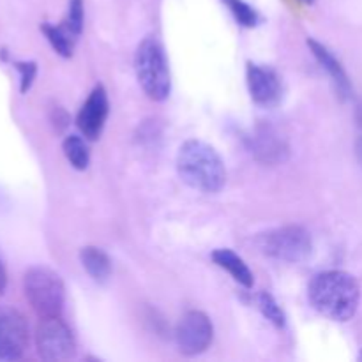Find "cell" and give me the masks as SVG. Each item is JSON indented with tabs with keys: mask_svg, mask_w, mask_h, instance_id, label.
Returning <instances> with one entry per match:
<instances>
[{
	"mask_svg": "<svg viewBox=\"0 0 362 362\" xmlns=\"http://www.w3.org/2000/svg\"><path fill=\"white\" fill-rule=\"evenodd\" d=\"M310 303L318 313L334 322H349L357 313L361 288L345 271H325L315 276L308 288Z\"/></svg>",
	"mask_w": 362,
	"mask_h": 362,
	"instance_id": "cell-1",
	"label": "cell"
},
{
	"mask_svg": "<svg viewBox=\"0 0 362 362\" xmlns=\"http://www.w3.org/2000/svg\"><path fill=\"white\" fill-rule=\"evenodd\" d=\"M108 95H106L105 87L98 85V87L92 88L87 101L83 103L76 117L78 129L83 133L85 138L95 140V138L101 136L103 127H105L106 119H108Z\"/></svg>",
	"mask_w": 362,
	"mask_h": 362,
	"instance_id": "cell-10",
	"label": "cell"
},
{
	"mask_svg": "<svg viewBox=\"0 0 362 362\" xmlns=\"http://www.w3.org/2000/svg\"><path fill=\"white\" fill-rule=\"evenodd\" d=\"M134 69L145 94L154 101H163L172 90L168 60L161 42L154 37H147L138 46L134 57Z\"/></svg>",
	"mask_w": 362,
	"mask_h": 362,
	"instance_id": "cell-3",
	"label": "cell"
},
{
	"mask_svg": "<svg viewBox=\"0 0 362 362\" xmlns=\"http://www.w3.org/2000/svg\"><path fill=\"white\" fill-rule=\"evenodd\" d=\"M223 4L228 7L230 13L243 27H255L258 23L257 11L244 0H223Z\"/></svg>",
	"mask_w": 362,
	"mask_h": 362,
	"instance_id": "cell-18",
	"label": "cell"
},
{
	"mask_svg": "<svg viewBox=\"0 0 362 362\" xmlns=\"http://www.w3.org/2000/svg\"><path fill=\"white\" fill-rule=\"evenodd\" d=\"M255 243L262 255L279 262H290V264L306 260L313 251L310 232L299 225L279 226V228L258 233Z\"/></svg>",
	"mask_w": 362,
	"mask_h": 362,
	"instance_id": "cell-5",
	"label": "cell"
},
{
	"mask_svg": "<svg viewBox=\"0 0 362 362\" xmlns=\"http://www.w3.org/2000/svg\"><path fill=\"white\" fill-rule=\"evenodd\" d=\"M246 78L251 99L257 105L272 106L279 101V98H281V81H279V76L271 67L247 64Z\"/></svg>",
	"mask_w": 362,
	"mask_h": 362,
	"instance_id": "cell-11",
	"label": "cell"
},
{
	"mask_svg": "<svg viewBox=\"0 0 362 362\" xmlns=\"http://www.w3.org/2000/svg\"><path fill=\"white\" fill-rule=\"evenodd\" d=\"M308 46H310V49L313 52L315 59L320 62V66L324 67L329 73V76L332 78L339 94H341L343 98H349L350 92H352V87H350L349 76H346L345 69L341 67L339 60L336 59L324 45H320V42L315 41V39H308Z\"/></svg>",
	"mask_w": 362,
	"mask_h": 362,
	"instance_id": "cell-12",
	"label": "cell"
},
{
	"mask_svg": "<svg viewBox=\"0 0 362 362\" xmlns=\"http://www.w3.org/2000/svg\"><path fill=\"white\" fill-rule=\"evenodd\" d=\"M359 359H361V361H362V352H361V354H359Z\"/></svg>",
	"mask_w": 362,
	"mask_h": 362,
	"instance_id": "cell-23",
	"label": "cell"
},
{
	"mask_svg": "<svg viewBox=\"0 0 362 362\" xmlns=\"http://www.w3.org/2000/svg\"><path fill=\"white\" fill-rule=\"evenodd\" d=\"M214 327L211 318L202 311H187L175 329V341L184 356H198L211 346Z\"/></svg>",
	"mask_w": 362,
	"mask_h": 362,
	"instance_id": "cell-7",
	"label": "cell"
},
{
	"mask_svg": "<svg viewBox=\"0 0 362 362\" xmlns=\"http://www.w3.org/2000/svg\"><path fill=\"white\" fill-rule=\"evenodd\" d=\"M304 2H313V0H304Z\"/></svg>",
	"mask_w": 362,
	"mask_h": 362,
	"instance_id": "cell-24",
	"label": "cell"
},
{
	"mask_svg": "<svg viewBox=\"0 0 362 362\" xmlns=\"http://www.w3.org/2000/svg\"><path fill=\"white\" fill-rule=\"evenodd\" d=\"M16 67H18V71L21 73L20 90L25 94V92L30 88V85L34 83V78H35V73H37V67H35L34 62H18Z\"/></svg>",
	"mask_w": 362,
	"mask_h": 362,
	"instance_id": "cell-20",
	"label": "cell"
},
{
	"mask_svg": "<svg viewBox=\"0 0 362 362\" xmlns=\"http://www.w3.org/2000/svg\"><path fill=\"white\" fill-rule=\"evenodd\" d=\"M35 346L42 361H69L76 356V341L60 317L42 318L35 329Z\"/></svg>",
	"mask_w": 362,
	"mask_h": 362,
	"instance_id": "cell-6",
	"label": "cell"
},
{
	"mask_svg": "<svg viewBox=\"0 0 362 362\" xmlns=\"http://www.w3.org/2000/svg\"><path fill=\"white\" fill-rule=\"evenodd\" d=\"M23 290L28 304L39 317H60L66 300V288L55 271L48 267L28 269L23 278Z\"/></svg>",
	"mask_w": 362,
	"mask_h": 362,
	"instance_id": "cell-4",
	"label": "cell"
},
{
	"mask_svg": "<svg viewBox=\"0 0 362 362\" xmlns=\"http://www.w3.org/2000/svg\"><path fill=\"white\" fill-rule=\"evenodd\" d=\"M212 260L218 267L225 269L233 279H235L239 285H243L244 288H251L255 283L253 272L250 271V267L246 265V262L239 257V255L233 253L232 250H216L212 253Z\"/></svg>",
	"mask_w": 362,
	"mask_h": 362,
	"instance_id": "cell-13",
	"label": "cell"
},
{
	"mask_svg": "<svg viewBox=\"0 0 362 362\" xmlns=\"http://www.w3.org/2000/svg\"><path fill=\"white\" fill-rule=\"evenodd\" d=\"M64 25L78 39V35L83 30V0H69V9H67Z\"/></svg>",
	"mask_w": 362,
	"mask_h": 362,
	"instance_id": "cell-19",
	"label": "cell"
},
{
	"mask_svg": "<svg viewBox=\"0 0 362 362\" xmlns=\"http://www.w3.org/2000/svg\"><path fill=\"white\" fill-rule=\"evenodd\" d=\"M6 288H7V271L6 267H4L2 258H0V296L6 292Z\"/></svg>",
	"mask_w": 362,
	"mask_h": 362,
	"instance_id": "cell-21",
	"label": "cell"
},
{
	"mask_svg": "<svg viewBox=\"0 0 362 362\" xmlns=\"http://www.w3.org/2000/svg\"><path fill=\"white\" fill-rule=\"evenodd\" d=\"M42 32H45L46 39L49 41V45L53 46L59 55L62 57H71L73 55V48H74V37L69 30L66 28V25H60V27H55V25H42Z\"/></svg>",
	"mask_w": 362,
	"mask_h": 362,
	"instance_id": "cell-15",
	"label": "cell"
},
{
	"mask_svg": "<svg viewBox=\"0 0 362 362\" xmlns=\"http://www.w3.org/2000/svg\"><path fill=\"white\" fill-rule=\"evenodd\" d=\"M81 265L85 267L87 274L90 276L94 281L105 283L112 276V262H110L108 255L95 246H87L81 250L80 253Z\"/></svg>",
	"mask_w": 362,
	"mask_h": 362,
	"instance_id": "cell-14",
	"label": "cell"
},
{
	"mask_svg": "<svg viewBox=\"0 0 362 362\" xmlns=\"http://www.w3.org/2000/svg\"><path fill=\"white\" fill-rule=\"evenodd\" d=\"M28 345V324L11 306H0V361H16Z\"/></svg>",
	"mask_w": 362,
	"mask_h": 362,
	"instance_id": "cell-8",
	"label": "cell"
},
{
	"mask_svg": "<svg viewBox=\"0 0 362 362\" xmlns=\"http://www.w3.org/2000/svg\"><path fill=\"white\" fill-rule=\"evenodd\" d=\"M64 156L67 158V161L71 163V166L76 170H85L90 163V152H88L87 144L81 140L76 134H71L64 140L62 144Z\"/></svg>",
	"mask_w": 362,
	"mask_h": 362,
	"instance_id": "cell-16",
	"label": "cell"
},
{
	"mask_svg": "<svg viewBox=\"0 0 362 362\" xmlns=\"http://www.w3.org/2000/svg\"><path fill=\"white\" fill-rule=\"evenodd\" d=\"M177 172L182 182L200 193H218L226 182V168L214 147L200 140H187L177 154Z\"/></svg>",
	"mask_w": 362,
	"mask_h": 362,
	"instance_id": "cell-2",
	"label": "cell"
},
{
	"mask_svg": "<svg viewBox=\"0 0 362 362\" xmlns=\"http://www.w3.org/2000/svg\"><path fill=\"white\" fill-rule=\"evenodd\" d=\"M356 154H357V159H359V163L362 165V136L357 138L356 141Z\"/></svg>",
	"mask_w": 362,
	"mask_h": 362,
	"instance_id": "cell-22",
	"label": "cell"
},
{
	"mask_svg": "<svg viewBox=\"0 0 362 362\" xmlns=\"http://www.w3.org/2000/svg\"><path fill=\"white\" fill-rule=\"evenodd\" d=\"M258 308H260L262 313L265 315V318L271 320L276 327H285L286 324L285 313H283L281 306L276 303V299L271 296V293L262 292L260 296H258Z\"/></svg>",
	"mask_w": 362,
	"mask_h": 362,
	"instance_id": "cell-17",
	"label": "cell"
},
{
	"mask_svg": "<svg viewBox=\"0 0 362 362\" xmlns=\"http://www.w3.org/2000/svg\"><path fill=\"white\" fill-rule=\"evenodd\" d=\"M250 151L265 165H281L288 158V144L276 127L264 124L258 126L250 136Z\"/></svg>",
	"mask_w": 362,
	"mask_h": 362,
	"instance_id": "cell-9",
	"label": "cell"
}]
</instances>
